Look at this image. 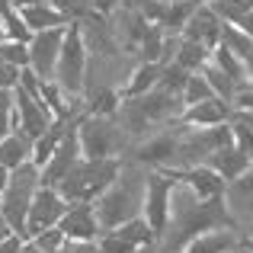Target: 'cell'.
<instances>
[{"mask_svg":"<svg viewBox=\"0 0 253 253\" xmlns=\"http://www.w3.org/2000/svg\"><path fill=\"white\" fill-rule=\"evenodd\" d=\"M148 173L151 167L135 161H125L122 173L116 176V183L93 202L103 231H116L119 224L131 221V218L144 215V192H148Z\"/></svg>","mask_w":253,"mask_h":253,"instance_id":"1","label":"cell"},{"mask_svg":"<svg viewBox=\"0 0 253 253\" xmlns=\"http://www.w3.org/2000/svg\"><path fill=\"white\" fill-rule=\"evenodd\" d=\"M122 157H103V161H90V157H81L74 164V170L55 186L71 205L74 202H96L112 183L122 173Z\"/></svg>","mask_w":253,"mask_h":253,"instance_id":"2","label":"cell"},{"mask_svg":"<svg viewBox=\"0 0 253 253\" xmlns=\"http://www.w3.org/2000/svg\"><path fill=\"white\" fill-rule=\"evenodd\" d=\"M77 135H81L84 157H90V161H103V157H122L125 161L131 151L116 116H84L77 125Z\"/></svg>","mask_w":253,"mask_h":253,"instance_id":"3","label":"cell"},{"mask_svg":"<svg viewBox=\"0 0 253 253\" xmlns=\"http://www.w3.org/2000/svg\"><path fill=\"white\" fill-rule=\"evenodd\" d=\"M39 189H42V167H36L32 161L13 170L10 183H6V189H3V205H0V211H3V218L10 221V228L23 237H26V221H29L32 199H36Z\"/></svg>","mask_w":253,"mask_h":253,"instance_id":"4","label":"cell"},{"mask_svg":"<svg viewBox=\"0 0 253 253\" xmlns=\"http://www.w3.org/2000/svg\"><path fill=\"white\" fill-rule=\"evenodd\" d=\"M86 64H90V48L84 42L81 23H71L64 32V45H61V58H58V71H55V84L61 86L68 96L81 99L84 86H86Z\"/></svg>","mask_w":253,"mask_h":253,"instance_id":"5","label":"cell"},{"mask_svg":"<svg viewBox=\"0 0 253 253\" xmlns=\"http://www.w3.org/2000/svg\"><path fill=\"white\" fill-rule=\"evenodd\" d=\"M173 186L176 179L167 170H151L148 173V192H144V218L157 231V237L170 224V209H173Z\"/></svg>","mask_w":253,"mask_h":253,"instance_id":"6","label":"cell"},{"mask_svg":"<svg viewBox=\"0 0 253 253\" xmlns=\"http://www.w3.org/2000/svg\"><path fill=\"white\" fill-rule=\"evenodd\" d=\"M71 202L55 189V186H42L32 199V209H29V221H26V237H36L48 228H58L61 218L68 215Z\"/></svg>","mask_w":253,"mask_h":253,"instance_id":"7","label":"cell"},{"mask_svg":"<svg viewBox=\"0 0 253 253\" xmlns=\"http://www.w3.org/2000/svg\"><path fill=\"white\" fill-rule=\"evenodd\" d=\"M64 32L68 26L61 29H45L36 32L29 42V68L36 71L42 81H55V71H58V58H61V45H64Z\"/></svg>","mask_w":253,"mask_h":253,"instance_id":"8","label":"cell"},{"mask_svg":"<svg viewBox=\"0 0 253 253\" xmlns=\"http://www.w3.org/2000/svg\"><path fill=\"white\" fill-rule=\"evenodd\" d=\"M13 93H16V131H23V135H29L32 141H36L39 135H45V131L51 128L55 112H51L36 93L23 90V86H16Z\"/></svg>","mask_w":253,"mask_h":253,"instance_id":"9","label":"cell"},{"mask_svg":"<svg viewBox=\"0 0 253 253\" xmlns=\"http://www.w3.org/2000/svg\"><path fill=\"white\" fill-rule=\"evenodd\" d=\"M84 119V116H81ZM81 119H77L74 125L68 128V135H64V141L58 144V151L51 154V161L42 167V186H58L64 176H68L71 170H74V164L84 157V148H81V135H77V125H81Z\"/></svg>","mask_w":253,"mask_h":253,"instance_id":"10","label":"cell"},{"mask_svg":"<svg viewBox=\"0 0 253 253\" xmlns=\"http://www.w3.org/2000/svg\"><path fill=\"white\" fill-rule=\"evenodd\" d=\"M224 205H228L237 231L247 228V221L253 218V164L237 179H231V183L224 186Z\"/></svg>","mask_w":253,"mask_h":253,"instance_id":"11","label":"cell"},{"mask_svg":"<svg viewBox=\"0 0 253 253\" xmlns=\"http://www.w3.org/2000/svg\"><path fill=\"white\" fill-rule=\"evenodd\" d=\"M109 23H112V32H116L119 45H122L125 51H135L141 48V39L148 36L151 23L141 16L138 10H128V6H116V10L109 13Z\"/></svg>","mask_w":253,"mask_h":253,"instance_id":"12","label":"cell"},{"mask_svg":"<svg viewBox=\"0 0 253 253\" xmlns=\"http://www.w3.org/2000/svg\"><path fill=\"white\" fill-rule=\"evenodd\" d=\"M58 228L68 234V241H99V234H103L93 202H74Z\"/></svg>","mask_w":253,"mask_h":253,"instance_id":"13","label":"cell"},{"mask_svg":"<svg viewBox=\"0 0 253 253\" xmlns=\"http://www.w3.org/2000/svg\"><path fill=\"white\" fill-rule=\"evenodd\" d=\"M161 170H167L173 179L186 183L196 196H202V199L224 196V186H228V179H224L221 173H215L209 164H199V167H189V170H170V167H161Z\"/></svg>","mask_w":253,"mask_h":253,"instance_id":"14","label":"cell"},{"mask_svg":"<svg viewBox=\"0 0 253 253\" xmlns=\"http://www.w3.org/2000/svg\"><path fill=\"white\" fill-rule=\"evenodd\" d=\"M221 26H224V19L215 13V6L211 3H199V10L192 13V19L183 29V39L202 42V45H209V48L215 51L218 45H221Z\"/></svg>","mask_w":253,"mask_h":253,"instance_id":"15","label":"cell"},{"mask_svg":"<svg viewBox=\"0 0 253 253\" xmlns=\"http://www.w3.org/2000/svg\"><path fill=\"white\" fill-rule=\"evenodd\" d=\"M231 109H234V106H231L228 99L211 96V99H202V103H196V106H186L179 122L189 125V128H211V125H224L228 122Z\"/></svg>","mask_w":253,"mask_h":253,"instance_id":"16","label":"cell"},{"mask_svg":"<svg viewBox=\"0 0 253 253\" xmlns=\"http://www.w3.org/2000/svg\"><path fill=\"white\" fill-rule=\"evenodd\" d=\"M244 241V231L237 228H218V231H205L196 241H189L179 253H231L237 250Z\"/></svg>","mask_w":253,"mask_h":253,"instance_id":"17","label":"cell"},{"mask_svg":"<svg viewBox=\"0 0 253 253\" xmlns=\"http://www.w3.org/2000/svg\"><path fill=\"white\" fill-rule=\"evenodd\" d=\"M23 19L26 26H29L32 32H45V29H61V26H71L74 19L68 16L64 10H58L55 3H48V0H39V3H29L23 6Z\"/></svg>","mask_w":253,"mask_h":253,"instance_id":"18","label":"cell"},{"mask_svg":"<svg viewBox=\"0 0 253 253\" xmlns=\"http://www.w3.org/2000/svg\"><path fill=\"white\" fill-rule=\"evenodd\" d=\"M205 164H209L215 173H221V176L231 183V179H237L253 164V154H250V151H244V148H237V144H228V148L215 151Z\"/></svg>","mask_w":253,"mask_h":253,"instance_id":"19","label":"cell"},{"mask_svg":"<svg viewBox=\"0 0 253 253\" xmlns=\"http://www.w3.org/2000/svg\"><path fill=\"white\" fill-rule=\"evenodd\" d=\"M164 77V64L157 61H138V68L131 71V77L125 81V86L119 93H122V99H138L144 96V93H151L157 84H161Z\"/></svg>","mask_w":253,"mask_h":253,"instance_id":"20","label":"cell"},{"mask_svg":"<svg viewBox=\"0 0 253 253\" xmlns=\"http://www.w3.org/2000/svg\"><path fill=\"white\" fill-rule=\"evenodd\" d=\"M29 161H32V138L29 135L13 131V135H6L3 141H0V164H3V167L16 170Z\"/></svg>","mask_w":253,"mask_h":253,"instance_id":"21","label":"cell"},{"mask_svg":"<svg viewBox=\"0 0 253 253\" xmlns=\"http://www.w3.org/2000/svg\"><path fill=\"white\" fill-rule=\"evenodd\" d=\"M211 61L218 64V68L224 71V74L231 77V81L237 84V90L241 86H250V64L244 61V58H237L231 48H224V45H218L215 51H211Z\"/></svg>","mask_w":253,"mask_h":253,"instance_id":"22","label":"cell"},{"mask_svg":"<svg viewBox=\"0 0 253 253\" xmlns=\"http://www.w3.org/2000/svg\"><path fill=\"white\" fill-rule=\"evenodd\" d=\"M0 23H3V39H10V42H32V36H36L26 26L19 6H13L10 0H0Z\"/></svg>","mask_w":253,"mask_h":253,"instance_id":"23","label":"cell"},{"mask_svg":"<svg viewBox=\"0 0 253 253\" xmlns=\"http://www.w3.org/2000/svg\"><path fill=\"white\" fill-rule=\"evenodd\" d=\"M173 61H176L179 68H186L189 74H199V71L211 61V48H209V45H202V42H192V39H183Z\"/></svg>","mask_w":253,"mask_h":253,"instance_id":"24","label":"cell"},{"mask_svg":"<svg viewBox=\"0 0 253 253\" xmlns=\"http://www.w3.org/2000/svg\"><path fill=\"white\" fill-rule=\"evenodd\" d=\"M199 10V0H170L167 3V13H164L161 26L170 32V36H183L186 23L192 19V13Z\"/></svg>","mask_w":253,"mask_h":253,"instance_id":"25","label":"cell"},{"mask_svg":"<svg viewBox=\"0 0 253 253\" xmlns=\"http://www.w3.org/2000/svg\"><path fill=\"white\" fill-rule=\"evenodd\" d=\"M221 45H224V48H231L237 58H244V61L253 68V36H250V32H244V29H237V26L224 23L221 26Z\"/></svg>","mask_w":253,"mask_h":253,"instance_id":"26","label":"cell"},{"mask_svg":"<svg viewBox=\"0 0 253 253\" xmlns=\"http://www.w3.org/2000/svg\"><path fill=\"white\" fill-rule=\"evenodd\" d=\"M167 39H170V32L164 29L161 23H151L148 36L141 39V48H138V58H141V61H157V64H161V58H164V48H167Z\"/></svg>","mask_w":253,"mask_h":253,"instance_id":"27","label":"cell"},{"mask_svg":"<svg viewBox=\"0 0 253 253\" xmlns=\"http://www.w3.org/2000/svg\"><path fill=\"white\" fill-rule=\"evenodd\" d=\"M231 131H234V144L253 154V109H231L228 119Z\"/></svg>","mask_w":253,"mask_h":253,"instance_id":"28","label":"cell"},{"mask_svg":"<svg viewBox=\"0 0 253 253\" xmlns=\"http://www.w3.org/2000/svg\"><path fill=\"white\" fill-rule=\"evenodd\" d=\"M199 74H205V81L211 84V90H215V96L228 99V103H231V99H234V93H237V84L231 81V77L224 74V71L218 68L215 61H209V64H205L202 71H199Z\"/></svg>","mask_w":253,"mask_h":253,"instance_id":"29","label":"cell"},{"mask_svg":"<svg viewBox=\"0 0 253 253\" xmlns=\"http://www.w3.org/2000/svg\"><path fill=\"white\" fill-rule=\"evenodd\" d=\"M16 131V93L0 90V141Z\"/></svg>","mask_w":253,"mask_h":253,"instance_id":"30","label":"cell"},{"mask_svg":"<svg viewBox=\"0 0 253 253\" xmlns=\"http://www.w3.org/2000/svg\"><path fill=\"white\" fill-rule=\"evenodd\" d=\"M211 96H215V90H211V84L205 81V74H192L189 81H186V90H183V103L186 106H196V103L211 99Z\"/></svg>","mask_w":253,"mask_h":253,"instance_id":"31","label":"cell"},{"mask_svg":"<svg viewBox=\"0 0 253 253\" xmlns=\"http://www.w3.org/2000/svg\"><path fill=\"white\" fill-rule=\"evenodd\" d=\"M0 61H10L16 64V68H29V42H10V39H3V45H0Z\"/></svg>","mask_w":253,"mask_h":253,"instance_id":"32","label":"cell"},{"mask_svg":"<svg viewBox=\"0 0 253 253\" xmlns=\"http://www.w3.org/2000/svg\"><path fill=\"white\" fill-rule=\"evenodd\" d=\"M32 244H36L42 253H61L64 250V244H68V234H64L61 228H48V231H42V234H36V237H29Z\"/></svg>","mask_w":253,"mask_h":253,"instance_id":"33","label":"cell"},{"mask_svg":"<svg viewBox=\"0 0 253 253\" xmlns=\"http://www.w3.org/2000/svg\"><path fill=\"white\" fill-rule=\"evenodd\" d=\"M96 244H99V250H103V253H135L138 250L135 244H128L119 231H103Z\"/></svg>","mask_w":253,"mask_h":253,"instance_id":"34","label":"cell"},{"mask_svg":"<svg viewBox=\"0 0 253 253\" xmlns=\"http://www.w3.org/2000/svg\"><path fill=\"white\" fill-rule=\"evenodd\" d=\"M19 77H23V68H16L10 61H0V90H16Z\"/></svg>","mask_w":253,"mask_h":253,"instance_id":"35","label":"cell"},{"mask_svg":"<svg viewBox=\"0 0 253 253\" xmlns=\"http://www.w3.org/2000/svg\"><path fill=\"white\" fill-rule=\"evenodd\" d=\"M61 253H103L96 241H68Z\"/></svg>","mask_w":253,"mask_h":253,"instance_id":"36","label":"cell"},{"mask_svg":"<svg viewBox=\"0 0 253 253\" xmlns=\"http://www.w3.org/2000/svg\"><path fill=\"white\" fill-rule=\"evenodd\" d=\"M26 241H29V237H23V234H16V231H13L10 237H3V244H0V253H23Z\"/></svg>","mask_w":253,"mask_h":253,"instance_id":"37","label":"cell"},{"mask_svg":"<svg viewBox=\"0 0 253 253\" xmlns=\"http://www.w3.org/2000/svg\"><path fill=\"white\" fill-rule=\"evenodd\" d=\"M231 106L234 109H253V86H241L234 93V99H231Z\"/></svg>","mask_w":253,"mask_h":253,"instance_id":"38","label":"cell"},{"mask_svg":"<svg viewBox=\"0 0 253 253\" xmlns=\"http://www.w3.org/2000/svg\"><path fill=\"white\" fill-rule=\"evenodd\" d=\"M10 173H13L10 167H3V164H0V192L6 189V183H10Z\"/></svg>","mask_w":253,"mask_h":253,"instance_id":"39","label":"cell"},{"mask_svg":"<svg viewBox=\"0 0 253 253\" xmlns=\"http://www.w3.org/2000/svg\"><path fill=\"white\" fill-rule=\"evenodd\" d=\"M237 250H241V253H253V244L247 241V234H244V241H241V247H237Z\"/></svg>","mask_w":253,"mask_h":253,"instance_id":"40","label":"cell"},{"mask_svg":"<svg viewBox=\"0 0 253 253\" xmlns=\"http://www.w3.org/2000/svg\"><path fill=\"white\" fill-rule=\"evenodd\" d=\"M244 234H247V241L253 244V218H250V221H247V228H244Z\"/></svg>","mask_w":253,"mask_h":253,"instance_id":"41","label":"cell"},{"mask_svg":"<svg viewBox=\"0 0 253 253\" xmlns=\"http://www.w3.org/2000/svg\"><path fill=\"white\" fill-rule=\"evenodd\" d=\"M0 205H3V192H0Z\"/></svg>","mask_w":253,"mask_h":253,"instance_id":"42","label":"cell"},{"mask_svg":"<svg viewBox=\"0 0 253 253\" xmlns=\"http://www.w3.org/2000/svg\"><path fill=\"white\" fill-rule=\"evenodd\" d=\"M0 36H3V23H0Z\"/></svg>","mask_w":253,"mask_h":253,"instance_id":"43","label":"cell"},{"mask_svg":"<svg viewBox=\"0 0 253 253\" xmlns=\"http://www.w3.org/2000/svg\"><path fill=\"white\" fill-rule=\"evenodd\" d=\"M0 45H3V36H0Z\"/></svg>","mask_w":253,"mask_h":253,"instance_id":"44","label":"cell"},{"mask_svg":"<svg viewBox=\"0 0 253 253\" xmlns=\"http://www.w3.org/2000/svg\"><path fill=\"white\" fill-rule=\"evenodd\" d=\"M231 253H241V250H231Z\"/></svg>","mask_w":253,"mask_h":253,"instance_id":"45","label":"cell"}]
</instances>
